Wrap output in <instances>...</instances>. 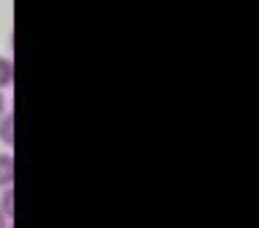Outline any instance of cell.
Returning <instances> with one entry per match:
<instances>
[{
  "mask_svg": "<svg viewBox=\"0 0 259 228\" xmlns=\"http://www.w3.org/2000/svg\"><path fill=\"white\" fill-rule=\"evenodd\" d=\"M14 222V189L3 187V198H0V228H6Z\"/></svg>",
  "mask_w": 259,
  "mask_h": 228,
  "instance_id": "cell-1",
  "label": "cell"
},
{
  "mask_svg": "<svg viewBox=\"0 0 259 228\" xmlns=\"http://www.w3.org/2000/svg\"><path fill=\"white\" fill-rule=\"evenodd\" d=\"M14 184V156L0 153V189Z\"/></svg>",
  "mask_w": 259,
  "mask_h": 228,
  "instance_id": "cell-2",
  "label": "cell"
},
{
  "mask_svg": "<svg viewBox=\"0 0 259 228\" xmlns=\"http://www.w3.org/2000/svg\"><path fill=\"white\" fill-rule=\"evenodd\" d=\"M14 78H17V72H14V61L6 59V56H0V89L14 86Z\"/></svg>",
  "mask_w": 259,
  "mask_h": 228,
  "instance_id": "cell-3",
  "label": "cell"
},
{
  "mask_svg": "<svg viewBox=\"0 0 259 228\" xmlns=\"http://www.w3.org/2000/svg\"><path fill=\"white\" fill-rule=\"evenodd\" d=\"M0 142L14 145V114H0Z\"/></svg>",
  "mask_w": 259,
  "mask_h": 228,
  "instance_id": "cell-4",
  "label": "cell"
},
{
  "mask_svg": "<svg viewBox=\"0 0 259 228\" xmlns=\"http://www.w3.org/2000/svg\"><path fill=\"white\" fill-rule=\"evenodd\" d=\"M0 114H6V95H3V89H0Z\"/></svg>",
  "mask_w": 259,
  "mask_h": 228,
  "instance_id": "cell-5",
  "label": "cell"
}]
</instances>
